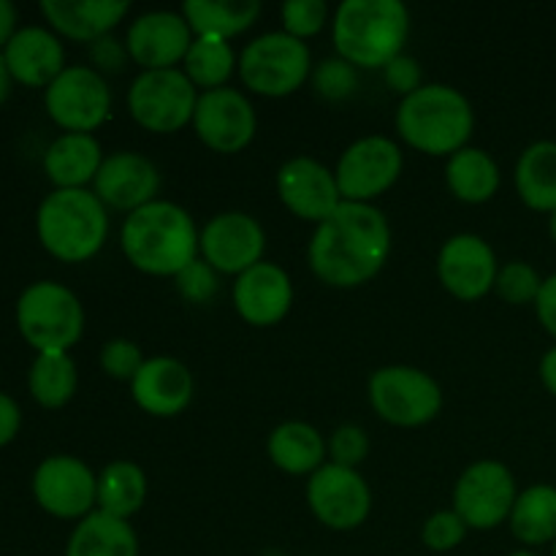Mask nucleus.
<instances>
[{
  "instance_id": "obj_1",
  "label": "nucleus",
  "mask_w": 556,
  "mask_h": 556,
  "mask_svg": "<svg viewBox=\"0 0 556 556\" xmlns=\"http://www.w3.org/2000/svg\"><path fill=\"white\" fill-rule=\"evenodd\" d=\"M391 255V226L375 204L342 201L315 226L307 248L313 275L331 288H358L380 275Z\"/></svg>"
},
{
  "instance_id": "obj_2",
  "label": "nucleus",
  "mask_w": 556,
  "mask_h": 556,
  "mask_svg": "<svg viewBox=\"0 0 556 556\" xmlns=\"http://www.w3.org/2000/svg\"><path fill=\"white\" fill-rule=\"evenodd\" d=\"M199 237L188 210L157 199L125 217L119 248L134 269L152 277H177L199 258Z\"/></svg>"
},
{
  "instance_id": "obj_3",
  "label": "nucleus",
  "mask_w": 556,
  "mask_h": 556,
  "mask_svg": "<svg viewBox=\"0 0 556 556\" xmlns=\"http://www.w3.org/2000/svg\"><path fill=\"white\" fill-rule=\"evenodd\" d=\"M410 38V11L400 0H342L331 20L337 58L383 71Z\"/></svg>"
},
{
  "instance_id": "obj_4",
  "label": "nucleus",
  "mask_w": 556,
  "mask_h": 556,
  "mask_svg": "<svg viewBox=\"0 0 556 556\" xmlns=\"http://www.w3.org/2000/svg\"><path fill=\"white\" fill-rule=\"evenodd\" d=\"M476 130V109L456 87L432 81L402 98L396 106V134L416 152L451 157L465 150Z\"/></svg>"
},
{
  "instance_id": "obj_5",
  "label": "nucleus",
  "mask_w": 556,
  "mask_h": 556,
  "mask_svg": "<svg viewBox=\"0 0 556 556\" xmlns=\"http://www.w3.org/2000/svg\"><path fill=\"white\" fill-rule=\"evenodd\" d=\"M43 250L65 264H85L101 253L109 237V215L92 190H52L36 212Z\"/></svg>"
},
{
  "instance_id": "obj_6",
  "label": "nucleus",
  "mask_w": 556,
  "mask_h": 556,
  "mask_svg": "<svg viewBox=\"0 0 556 556\" xmlns=\"http://www.w3.org/2000/svg\"><path fill=\"white\" fill-rule=\"evenodd\" d=\"M16 326L38 353H68L85 334V307L63 282L38 280L16 299Z\"/></svg>"
},
{
  "instance_id": "obj_7",
  "label": "nucleus",
  "mask_w": 556,
  "mask_h": 556,
  "mask_svg": "<svg viewBox=\"0 0 556 556\" xmlns=\"http://www.w3.org/2000/svg\"><path fill=\"white\" fill-rule=\"evenodd\" d=\"M237 71L242 85L255 96L286 98L313 76V54L299 38L271 30L242 49Z\"/></svg>"
},
{
  "instance_id": "obj_8",
  "label": "nucleus",
  "mask_w": 556,
  "mask_h": 556,
  "mask_svg": "<svg viewBox=\"0 0 556 556\" xmlns=\"http://www.w3.org/2000/svg\"><path fill=\"white\" fill-rule=\"evenodd\" d=\"M369 405L391 427L416 429L443 410V389L429 372L407 364L375 369L367 386Z\"/></svg>"
},
{
  "instance_id": "obj_9",
  "label": "nucleus",
  "mask_w": 556,
  "mask_h": 556,
  "mask_svg": "<svg viewBox=\"0 0 556 556\" xmlns=\"http://www.w3.org/2000/svg\"><path fill=\"white\" fill-rule=\"evenodd\" d=\"M199 90L182 68L141 71L128 87V112L136 125L157 136L177 134L193 123Z\"/></svg>"
},
{
  "instance_id": "obj_10",
  "label": "nucleus",
  "mask_w": 556,
  "mask_h": 556,
  "mask_svg": "<svg viewBox=\"0 0 556 556\" xmlns=\"http://www.w3.org/2000/svg\"><path fill=\"white\" fill-rule=\"evenodd\" d=\"M43 106L65 134H92L112 114V90L92 65H65L43 90Z\"/></svg>"
},
{
  "instance_id": "obj_11",
  "label": "nucleus",
  "mask_w": 556,
  "mask_h": 556,
  "mask_svg": "<svg viewBox=\"0 0 556 556\" xmlns=\"http://www.w3.org/2000/svg\"><path fill=\"white\" fill-rule=\"evenodd\" d=\"M519 489L503 462L483 459L467 467L454 486V510L467 530L489 532L510 519Z\"/></svg>"
},
{
  "instance_id": "obj_12",
  "label": "nucleus",
  "mask_w": 556,
  "mask_h": 556,
  "mask_svg": "<svg viewBox=\"0 0 556 556\" xmlns=\"http://www.w3.org/2000/svg\"><path fill=\"white\" fill-rule=\"evenodd\" d=\"M402 166H405V157H402L400 144L389 136H364L353 141L334 168L342 201L372 204L375 199L394 188Z\"/></svg>"
},
{
  "instance_id": "obj_13",
  "label": "nucleus",
  "mask_w": 556,
  "mask_h": 556,
  "mask_svg": "<svg viewBox=\"0 0 556 556\" xmlns=\"http://www.w3.org/2000/svg\"><path fill=\"white\" fill-rule=\"evenodd\" d=\"M307 505L324 527L351 532L372 514V489L358 470L326 462L307 478Z\"/></svg>"
},
{
  "instance_id": "obj_14",
  "label": "nucleus",
  "mask_w": 556,
  "mask_h": 556,
  "mask_svg": "<svg viewBox=\"0 0 556 556\" xmlns=\"http://www.w3.org/2000/svg\"><path fill=\"white\" fill-rule=\"evenodd\" d=\"M33 497L58 519H85L98 508V476L71 454L47 456L33 472Z\"/></svg>"
},
{
  "instance_id": "obj_15",
  "label": "nucleus",
  "mask_w": 556,
  "mask_h": 556,
  "mask_svg": "<svg viewBox=\"0 0 556 556\" xmlns=\"http://www.w3.org/2000/svg\"><path fill=\"white\" fill-rule=\"evenodd\" d=\"M193 130L201 144L220 155H237L248 150L258 130V114L248 96L233 87L201 92L193 114Z\"/></svg>"
},
{
  "instance_id": "obj_16",
  "label": "nucleus",
  "mask_w": 556,
  "mask_h": 556,
  "mask_svg": "<svg viewBox=\"0 0 556 556\" xmlns=\"http://www.w3.org/2000/svg\"><path fill=\"white\" fill-rule=\"evenodd\" d=\"M266 233L248 212H220L204 226L199 253L217 275H242L264 261Z\"/></svg>"
},
{
  "instance_id": "obj_17",
  "label": "nucleus",
  "mask_w": 556,
  "mask_h": 556,
  "mask_svg": "<svg viewBox=\"0 0 556 556\" xmlns=\"http://www.w3.org/2000/svg\"><path fill=\"white\" fill-rule=\"evenodd\" d=\"M497 253L478 233H454L438 255V277L445 291L459 302H478L494 291Z\"/></svg>"
},
{
  "instance_id": "obj_18",
  "label": "nucleus",
  "mask_w": 556,
  "mask_h": 556,
  "mask_svg": "<svg viewBox=\"0 0 556 556\" xmlns=\"http://www.w3.org/2000/svg\"><path fill=\"white\" fill-rule=\"evenodd\" d=\"M193 38L182 11H147L130 22L125 47L141 71H166L185 63Z\"/></svg>"
},
{
  "instance_id": "obj_19",
  "label": "nucleus",
  "mask_w": 556,
  "mask_h": 556,
  "mask_svg": "<svg viewBox=\"0 0 556 556\" xmlns=\"http://www.w3.org/2000/svg\"><path fill=\"white\" fill-rule=\"evenodd\" d=\"M277 195L291 215H296L299 220L315 223V226L324 223L342 204L334 172L309 155H299L282 163L277 172Z\"/></svg>"
},
{
  "instance_id": "obj_20",
  "label": "nucleus",
  "mask_w": 556,
  "mask_h": 556,
  "mask_svg": "<svg viewBox=\"0 0 556 556\" xmlns=\"http://www.w3.org/2000/svg\"><path fill=\"white\" fill-rule=\"evenodd\" d=\"M161 190V172L155 163L141 152L119 150L103 157L101 172L92 182V193L117 212H136L141 206L157 201Z\"/></svg>"
},
{
  "instance_id": "obj_21",
  "label": "nucleus",
  "mask_w": 556,
  "mask_h": 556,
  "mask_svg": "<svg viewBox=\"0 0 556 556\" xmlns=\"http://www.w3.org/2000/svg\"><path fill=\"white\" fill-rule=\"evenodd\" d=\"M293 304V282L286 269L261 261L253 269L242 271L233 282V307L239 318L250 326H277Z\"/></svg>"
},
{
  "instance_id": "obj_22",
  "label": "nucleus",
  "mask_w": 556,
  "mask_h": 556,
  "mask_svg": "<svg viewBox=\"0 0 556 556\" xmlns=\"http://www.w3.org/2000/svg\"><path fill=\"white\" fill-rule=\"evenodd\" d=\"M130 396L147 416L174 418L188 410L193 402V372L172 356L147 358L139 375L130 380Z\"/></svg>"
},
{
  "instance_id": "obj_23",
  "label": "nucleus",
  "mask_w": 556,
  "mask_h": 556,
  "mask_svg": "<svg viewBox=\"0 0 556 556\" xmlns=\"http://www.w3.org/2000/svg\"><path fill=\"white\" fill-rule=\"evenodd\" d=\"M14 81L47 90L65 71V49L58 33L41 25H25L11 36L3 49Z\"/></svg>"
},
{
  "instance_id": "obj_24",
  "label": "nucleus",
  "mask_w": 556,
  "mask_h": 556,
  "mask_svg": "<svg viewBox=\"0 0 556 556\" xmlns=\"http://www.w3.org/2000/svg\"><path fill=\"white\" fill-rule=\"evenodd\" d=\"M41 14L54 33L71 41L92 43L109 36L128 16V0H41Z\"/></svg>"
},
{
  "instance_id": "obj_25",
  "label": "nucleus",
  "mask_w": 556,
  "mask_h": 556,
  "mask_svg": "<svg viewBox=\"0 0 556 556\" xmlns=\"http://www.w3.org/2000/svg\"><path fill=\"white\" fill-rule=\"evenodd\" d=\"M103 150L92 134H63L43 152V172L54 190H76L96 182Z\"/></svg>"
},
{
  "instance_id": "obj_26",
  "label": "nucleus",
  "mask_w": 556,
  "mask_h": 556,
  "mask_svg": "<svg viewBox=\"0 0 556 556\" xmlns=\"http://www.w3.org/2000/svg\"><path fill=\"white\" fill-rule=\"evenodd\" d=\"M266 454H269L271 465L288 476H313L326 465L329 443L313 424L286 421L271 429Z\"/></svg>"
},
{
  "instance_id": "obj_27",
  "label": "nucleus",
  "mask_w": 556,
  "mask_h": 556,
  "mask_svg": "<svg viewBox=\"0 0 556 556\" xmlns=\"http://www.w3.org/2000/svg\"><path fill=\"white\" fill-rule=\"evenodd\" d=\"M500 182H503V174H500L497 161L481 147L467 144L445 163V185L462 204H486L497 195Z\"/></svg>"
},
{
  "instance_id": "obj_28",
  "label": "nucleus",
  "mask_w": 556,
  "mask_h": 556,
  "mask_svg": "<svg viewBox=\"0 0 556 556\" xmlns=\"http://www.w3.org/2000/svg\"><path fill=\"white\" fill-rule=\"evenodd\" d=\"M65 556H139V538L130 521L92 510L81 521H76Z\"/></svg>"
},
{
  "instance_id": "obj_29",
  "label": "nucleus",
  "mask_w": 556,
  "mask_h": 556,
  "mask_svg": "<svg viewBox=\"0 0 556 556\" xmlns=\"http://www.w3.org/2000/svg\"><path fill=\"white\" fill-rule=\"evenodd\" d=\"M514 182L532 212H556V141H532L516 161Z\"/></svg>"
},
{
  "instance_id": "obj_30",
  "label": "nucleus",
  "mask_w": 556,
  "mask_h": 556,
  "mask_svg": "<svg viewBox=\"0 0 556 556\" xmlns=\"http://www.w3.org/2000/svg\"><path fill=\"white\" fill-rule=\"evenodd\" d=\"M195 38H223L231 41L239 33L250 30L261 16L258 0H188L182 5Z\"/></svg>"
},
{
  "instance_id": "obj_31",
  "label": "nucleus",
  "mask_w": 556,
  "mask_h": 556,
  "mask_svg": "<svg viewBox=\"0 0 556 556\" xmlns=\"http://www.w3.org/2000/svg\"><path fill=\"white\" fill-rule=\"evenodd\" d=\"M510 532L527 548L546 546L556 541V486L535 483L516 497L508 519Z\"/></svg>"
},
{
  "instance_id": "obj_32",
  "label": "nucleus",
  "mask_w": 556,
  "mask_h": 556,
  "mask_svg": "<svg viewBox=\"0 0 556 556\" xmlns=\"http://www.w3.org/2000/svg\"><path fill=\"white\" fill-rule=\"evenodd\" d=\"M150 483H147V472L141 470L136 462H112L98 472V508L101 514L114 516V519H125L139 514L144 505Z\"/></svg>"
},
{
  "instance_id": "obj_33",
  "label": "nucleus",
  "mask_w": 556,
  "mask_h": 556,
  "mask_svg": "<svg viewBox=\"0 0 556 556\" xmlns=\"http://www.w3.org/2000/svg\"><path fill=\"white\" fill-rule=\"evenodd\" d=\"M79 372L68 353H38L27 372V389L41 407H63L74 400Z\"/></svg>"
},
{
  "instance_id": "obj_34",
  "label": "nucleus",
  "mask_w": 556,
  "mask_h": 556,
  "mask_svg": "<svg viewBox=\"0 0 556 556\" xmlns=\"http://www.w3.org/2000/svg\"><path fill=\"white\" fill-rule=\"evenodd\" d=\"M239 58L233 52L231 41H223V38H193L188 54H185L182 71L190 81H193L195 90H220L228 87V79L237 71Z\"/></svg>"
},
{
  "instance_id": "obj_35",
  "label": "nucleus",
  "mask_w": 556,
  "mask_h": 556,
  "mask_svg": "<svg viewBox=\"0 0 556 556\" xmlns=\"http://www.w3.org/2000/svg\"><path fill=\"white\" fill-rule=\"evenodd\" d=\"M541 288L543 277L527 261H508L505 266H500L497 282H494L497 296L505 304H516V307H521V304H535Z\"/></svg>"
},
{
  "instance_id": "obj_36",
  "label": "nucleus",
  "mask_w": 556,
  "mask_h": 556,
  "mask_svg": "<svg viewBox=\"0 0 556 556\" xmlns=\"http://www.w3.org/2000/svg\"><path fill=\"white\" fill-rule=\"evenodd\" d=\"M309 81H313L315 92L326 101H345L358 90V68L342 58H329L313 65Z\"/></svg>"
},
{
  "instance_id": "obj_37",
  "label": "nucleus",
  "mask_w": 556,
  "mask_h": 556,
  "mask_svg": "<svg viewBox=\"0 0 556 556\" xmlns=\"http://www.w3.org/2000/svg\"><path fill=\"white\" fill-rule=\"evenodd\" d=\"M282 33L299 38H313L329 25V5L324 0H288L280 9Z\"/></svg>"
},
{
  "instance_id": "obj_38",
  "label": "nucleus",
  "mask_w": 556,
  "mask_h": 556,
  "mask_svg": "<svg viewBox=\"0 0 556 556\" xmlns=\"http://www.w3.org/2000/svg\"><path fill=\"white\" fill-rule=\"evenodd\" d=\"M467 538V525L459 519L454 508L451 510H438V514L429 516L424 521L421 530V541L429 552L438 554H448L454 548H459Z\"/></svg>"
},
{
  "instance_id": "obj_39",
  "label": "nucleus",
  "mask_w": 556,
  "mask_h": 556,
  "mask_svg": "<svg viewBox=\"0 0 556 556\" xmlns=\"http://www.w3.org/2000/svg\"><path fill=\"white\" fill-rule=\"evenodd\" d=\"M98 362H101V369L109 375V378L128 380L130 383V380L139 375V369L144 367L147 358L136 342L117 337V340H109L106 345L101 348V356H98Z\"/></svg>"
},
{
  "instance_id": "obj_40",
  "label": "nucleus",
  "mask_w": 556,
  "mask_h": 556,
  "mask_svg": "<svg viewBox=\"0 0 556 556\" xmlns=\"http://www.w3.org/2000/svg\"><path fill=\"white\" fill-rule=\"evenodd\" d=\"M174 282H177L179 296L190 304H206L215 296L217 288H220L217 271L212 269L204 258H195L193 264L185 266V269L174 277Z\"/></svg>"
},
{
  "instance_id": "obj_41",
  "label": "nucleus",
  "mask_w": 556,
  "mask_h": 556,
  "mask_svg": "<svg viewBox=\"0 0 556 556\" xmlns=\"http://www.w3.org/2000/svg\"><path fill=\"white\" fill-rule=\"evenodd\" d=\"M329 456L334 465L351 467L356 470L369 456V438L358 424H342L334 429L329 440Z\"/></svg>"
},
{
  "instance_id": "obj_42",
  "label": "nucleus",
  "mask_w": 556,
  "mask_h": 556,
  "mask_svg": "<svg viewBox=\"0 0 556 556\" xmlns=\"http://www.w3.org/2000/svg\"><path fill=\"white\" fill-rule=\"evenodd\" d=\"M383 79L391 90L400 92L402 98H407V96H413L418 87H424V71H421V65H418L416 58H410V54L402 52L400 58H394L389 65H386Z\"/></svg>"
},
{
  "instance_id": "obj_43",
  "label": "nucleus",
  "mask_w": 556,
  "mask_h": 556,
  "mask_svg": "<svg viewBox=\"0 0 556 556\" xmlns=\"http://www.w3.org/2000/svg\"><path fill=\"white\" fill-rule=\"evenodd\" d=\"M90 60L98 74H119L125 68V63L130 60V54L125 41H119L117 36L109 33V36L90 43Z\"/></svg>"
},
{
  "instance_id": "obj_44",
  "label": "nucleus",
  "mask_w": 556,
  "mask_h": 556,
  "mask_svg": "<svg viewBox=\"0 0 556 556\" xmlns=\"http://www.w3.org/2000/svg\"><path fill=\"white\" fill-rule=\"evenodd\" d=\"M535 315L543 329H546V334H552L556 340V271L543 280V288L535 302Z\"/></svg>"
},
{
  "instance_id": "obj_45",
  "label": "nucleus",
  "mask_w": 556,
  "mask_h": 556,
  "mask_svg": "<svg viewBox=\"0 0 556 556\" xmlns=\"http://www.w3.org/2000/svg\"><path fill=\"white\" fill-rule=\"evenodd\" d=\"M20 427H22L20 405H16L14 396H9L0 391V448H3V445H9L11 440L20 434Z\"/></svg>"
},
{
  "instance_id": "obj_46",
  "label": "nucleus",
  "mask_w": 556,
  "mask_h": 556,
  "mask_svg": "<svg viewBox=\"0 0 556 556\" xmlns=\"http://www.w3.org/2000/svg\"><path fill=\"white\" fill-rule=\"evenodd\" d=\"M16 30H20L16 27V5L11 0H0V52H3L5 43L11 41Z\"/></svg>"
},
{
  "instance_id": "obj_47",
  "label": "nucleus",
  "mask_w": 556,
  "mask_h": 556,
  "mask_svg": "<svg viewBox=\"0 0 556 556\" xmlns=\"http://www.w3.org/2000/svg\"><path fill=\"white\" fill-rule=\"evenodd\" d=\"M541 383L546 386V391L556 396V345L552 351L543 353L541 358Z\"/></svg>"
},
{
  "instance_id": "obj_48",
  "label": "nucleus",
  "mask_w": 556,
  "mask_h": 556,
  "mask_svg": "<svg viewBox=\"0 0 556 556\" xmlns=\"http://www.w3.org/2000/svg\"><path fill=\"white\" fill-rule=\"evenodd\" d=\"M11 81H14V76H11L9 65H5L3 52H0V103H5V98L11 96Z\"/></svg>"
},
{
  "instance_id": "obj_49",
  "label": "nucleus",
  "mask_w": 556,
  "mask_h": 556,
  "mask_svg": "<svg viewBox=\"0 0 556 556\" xmlns=\"http://www.w3.org/2000/svg\"><path fill=\"white\" fill-rule=\"evenodd\" d=\"M548 233H552V239L556 242V212L548 215Z\"/></svg>"
},
{
  "instance_id": "obj_50",
  "label": "nucleus",
  "mask_w": 556,
  "mask_h": 556,
  "mask_svg": "<svg viewBox=\"0 0 556 556\" xmlns=\"http://www.w3.org/2000/svg\"><path fill=\"white\" fill-rule=\"evenodd\" d=\"M508 556H538V554L532 552V548H519V552H514V554H508Z\"/></svg>"
},
{
  "instance_id": "obj_51",
  "label": "nucleus",
  "mask_w": 556,
  "mask_h": 556,
  "mask_svg": "<svg viewBox=\"0 0 556 556\" xmlns=\"http://www.w3.org/2000/svg\"><path fill=\"white\" fill-rule=\"evenodd\" d=\"M552 556H556V541H554V546H552Z\"/></svg>"
}]
</instances>
